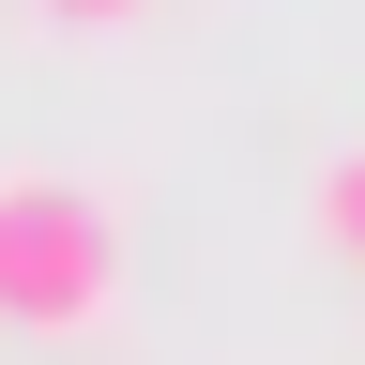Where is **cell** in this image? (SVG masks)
<instances>
[{"mask_svg": "<svg viewBox=\"0 0 365 365\" xmlns=\"http://www.w3.org/2000/svg\"><path fill=\"white\" fill-rule=\"evenodd\" d=\"M107 289H122L107 198L61 182V168H16V182H0V319H16V335H91Z\"/></svg>", "mask_w": 365, "mask_h": 365, "instance_id": "cell-1", "label": "cell"}, {"mask_svg": "<svg viewBox=\"0 0 365 365\" xmlns=\"http://www.w3.org/2000/svg\"><path fill=\"white\" fill-rule=\"evenodd\" d=\"M319 228H335V244H365V153H350L335 182H319Z\"/></svg>", "mask_w": 365, "mask_h": 365, "instance_id": "cell-2", "label": "cell"}, {"mask_svg": "<svg viewBox=\"0 0 365 365\" xmlns=\"http://www.w3.org/2000/svg\"><path fill=\"white\" fill-rule=\"evenodd\" d=\"M61 16H122V0H61Z\"/></svg>", "mask_w": 365, "mask_h": 365, "instance_id": "cell-3", "label": "cell"}]
</instances>
